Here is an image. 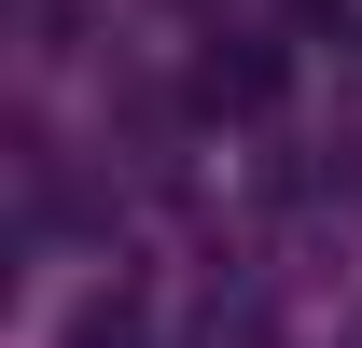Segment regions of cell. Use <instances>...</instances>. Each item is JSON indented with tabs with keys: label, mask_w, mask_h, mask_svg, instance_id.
<instances>
[{
	"label": "cell",
	"mask_w": 362,
	"mask_h": 348,
	"mask_svg": "<svg viewBox=\"0 0 362 348\" xmlns=\"http://www.w3.org/2000/svg\"><path fill=\"white\" fill-rule=\"evenodd\" d=\"M70 348H139V293H98L84 320H70Z\"/></svg>",
	"instance_id": "7a4b0ae2"
},
{
	"label": "cell",
	"mask_w": 362,
	"mask_h": 348,
	"mask_svg": "<svg viewBox=\"0 0 362 348\" xmlns=\"http://www.w3.org/2000/svg\"><path fill=\"white\" fill-rule=\"evenodd\" d=\"M209 348H265V320H251V306H237V320H209Z\"/></svg>",
	"instance_id": "3957f363"
},
{
	"label": "cell",
	"mask_w": 362,
	"mask_h": 348,
	"mask_svg": "<svg viewBox=\"0 0 362 348\" xmlns=\"http://www.w3.org/2000/svg\"><path fill=\"white\" fill-rule=\"evenodd\" d=\"M195 98H209V112H265V98H279V42H251V28L209 42V56H195Z\"/></svg>",
	"instance_id": "6da1fadb"
},
{
	"label": "cell",
	"mask_w": 362,
	"mask_h": 348,
	"mask_svg": "<svg viewBox=\"0 0 362 348\" xmlns=\"http://www.w3.org/2000/svg\"><path fill=\"white\" fill-rule=\"evenodd\" d=\"M349 348H362V320H349Z\"/></svg>",
	"instance_id": "277c9868"
}]
</instances>
